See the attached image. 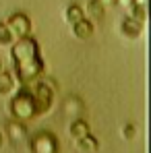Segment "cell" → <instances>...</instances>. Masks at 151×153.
Instances as JSON below:
<instances>
[{
	"label": "cell",
	"mask_w": 151,
	"mask_h": 153,
	"mask_svg": "<svg viewBox=\"0 0 151 153\" xmlns=\"http://www.w3.org/2000/svg\"><path fill=\"white\" fill-rule=\"evenodd\" d=\"M13 62H15V73L21 83H31L39 79L44 73V60L39 56L37 42L31 37H19V42L13 46Z\"/></svg>",
	"instance_id": "1"
},
{
	"label": "cell",
	"mask_w": 151,
	"mask_h": 153,
	"mask_svg": "<svg viewBox=\"0 0 151 153\" xmlns=\"http://www.w3.org/2000/svg\"><path fill=\"white\" fill-rule=\"evenodd\" d=\"M31 100H33V112L35 116H44L52 110V103H54V91L48 83L39 81L35 85V89L31 91Z\"/></svg>",
	"instance_id": "2"
},
{
	"label": "cell",
	"mask_w": 151,
	"mask_h": 153,
	"mask_svg": "<svg viewBox=\"0 0 151 153\" xmlns=\"http://www.w3.org/2000/svg\"><path fill=\"white\" fill-rule=\"evenodd\" d=\"M10 114L15 120L25 122L35 116L33 112V100H31V91H19L13 100H10Z\"/></svg>",
	"instance_id": "3"
},
{
	"label": "cell",
	"mask_w": 151,
	"mask_h": 153,
	"mask_svg": "<svg viewBox=\"0 0 151 153\" xmlns=\"http://www.w3.org/2000/svg\"><path fill=\"white\" fill-rule=\"evenodd\" d=\"M29 149H31V153H58V139L52 132L42 130L31 139Z\"/></svg>",
	"instance_id": "4"
},
{
	"label": "cell",
	"mask_w": 151,
	"mask_h": 153,
	"mask_svg": "<svg viewBox=\"0 0 151 153\" xmlns=\"http://www.w3.org/2000/svg\"><path fill=\"white\" fill-rule=\"evenodd\" d=\"M4 130H6V137L10 139V143H21V141H25V139H27L25 124H23V122H19V120H15V118L6 122Z\"/></svg>",
	"instance_id": "5"
},
{
	"label": "cell",
	"mask_w": 151,
	"mask_h": 153,
	"mask_svg": "<svg viewBox=\"0 0 151 153\" xmlns=\"http://www.w3.org/2000/svg\"><path fill=\"white\" fill-rule=\"evenodd\" d=\"M8 29H10V33L13 35H17V37H25L27 33H29V19H27L25 15H13L10 19H8Z\"/></svg>",
	"instance_id": "6"
},
{
	"label": "cell",
	"mask_w": 151,
	"mask_h": 153,
	"mask_svg": "<svg viewBox=\"0 0 151 153\" xmlns=\"http://www.w3.org/2000/svg\"><path fill=\"white\" fill-rule=\"evenodd\" d=\"M77 147H79V151H83V153H95L100 149V143H97V139L89 132V134H85L83 139L77 141Z\"/></svg>",
	"instance_id": "7"
},
{
	"label": "cell",
	"mask_w": 151,
	"mask_h": 153,
	"mask_svg": "<svg viewBox=\"0 0 151 153\" xmlns=\"http://www.w3.org/2000/svg\"><path fill=\"white\" fill-rule=\"evenodd\" d=\"M85 134H89V124L85 122V120H81V118H77L75 122L71 124V137L79 141V139H83Z\"/></svg>",
	"instance_id": "8"
},
{
	"label": "cell",
	"mask_w": 151,
	"mask_h": 153,
	"mask_svg": "<svg viewBox=\"0 0 151 153\" xmlns=\"http://www.w3.org/2000/svg\"><path fill=\"white\" fill-rule=\"evenodd\" d=\"M73 27H75V35L81 37V39H87V37H91V33H93V25H91L89 21H85V19L73 23Z\"/></svg>",
	"instance_id": "9"
},
{
	"label": "cell",
	"mask_w": 151,
	"mask_h": 153,
	"mask_svg": "<svg viewBox=\"0 0 151 153\" xmlns=\"http://www.w3.org/2000/svg\"><path fill=\"white\" fill-rule=\"evenodd\" d=\"M13 89H15V79H13V75L0 71V95H8V93H13Z\"/></svg>",
	"instance_id": "10"
},
{
	"label": "cell",
	"mask_w": 151,
	"mask_h": 153,
	"mask_svg": "<svg viewBox=\"0 0 151 153\" xmlns=\"http://www.w3.org/2000/svg\"><path fill=\"white\" fill-rule=\"evenodd\" d=\"M122 33H124L126 37H139V33H141V23L135 21L132 17L126 19L124 23H122Z\"/></svg>",
	"instance_id": "11"
},
{
	"label": "cell",
	"mask_w": 151,
	"mask_h": 153,
	"mask_svg": "<svg viewBox=\"0 0 151 153\" xmlns=\"http://www.w3.org/2000/svg\"><path fill=\"white\" fill-rule=\"evenodd\" d=\"M64 108H66V114H79L83 110V103H81L79 97H68L66 103H64Z\"/></svg>",
	"instance_id": "12"
},
{
	"label": "cell",
	"mask_w": 151,
	"mask_h": 153,
	"mask_svg": "<svg viewBox=\"0 0 151 153\" xmlns=\"http://www.w3.org/2000/svg\"><path fill=\"white\" fill-rule=\"evenodd\" d=\"M66 19H68L71 23H77V21H81V19H83V10H81L77 4H73V6L66 10Z\"/></svg>",
	"instance_id": "13"
},
{
	"label": "cell",
	"mask_w": 151,
	"mask_h": 153,
	"mask_svg": "<svg viewBox=\"0 0 151 153\" xmlns=\"http://www.w3.org/2000/svg\"><path fill=\"white\" fill-rule=\"evenodd\" d=\"M10 42H13L10 29L4 25V23H0V46H6V44H10Z\"/></svg>",
	"instance_id": "14"
},
{
	"label": "cell",
	"mask_w": 151,
	"mask_h": 153,
	"mask_svg": "<svg viewBox=\"0 0 151 153\" xmlns=\"http://www.w3.org/2000/svg\"><path fill=\"white\" fill-rule=\"evenodd\" d=\"M89 13H91V17L100 19V17H103V6H101L97 0H93V2L89 4Z\"/></svg>",
	"instance_id": "15"
},
{
	"label": "cell",
	"mask_w": 151,
	"mask_h": 153,
	"mask_svg": "<svg viewBox=\"0 0 151 153\" xmlns=\"http://www.w3.org/2000/svg\"><path fill=\"white\" fill-rule=\"evenodd\" d=\"M122 134H124L126 141H132V139H135V134H137V130H135V124H126L124 130H122Z\"/></svg>",
	"instance_id": "16"
},
{
	"label": "cell",
	"mask_w": 151,
	"mask_h": 153,
	"mask_svg": "<svg viewBox=\"0 0 151 153\" xmlns=\"http://www.w3.org/2000/svg\"><path fill=\"white\" fill-rule=\"evenodd\" d=\"M97 2H100V4H114L116 0H97Z\"/></svg>",
	"instance_id": "17"
},
{
	"label": "cell",
	"mask_w": 151,
	"mask_h": 153,
	"mask_svg": "<svg viewBox=\"0 0 151 153\" xmlns=\"http://www.w3.org/2000/svg\"><path fill=\"white\" fill-rule=\"evenodd\" d=\"M2 143H4V139H2V132H0V147H2Z\"/></svg>",
	"instance_id": "18"
},
{
	"label": "cell",
	"mask_w": 151,
	"mask_h": 153,
	"mask_svg": "<svg viewBox=\"0 0 151 153\" xmlns=\"http://www.w3.org/2000/svg\"><path fill=\"white\" fill-rule=\"evenodd\" d=\"M0 71H2V60H0Z\"/></svg>",
	"instance_id": "19"
}]
</instances>
